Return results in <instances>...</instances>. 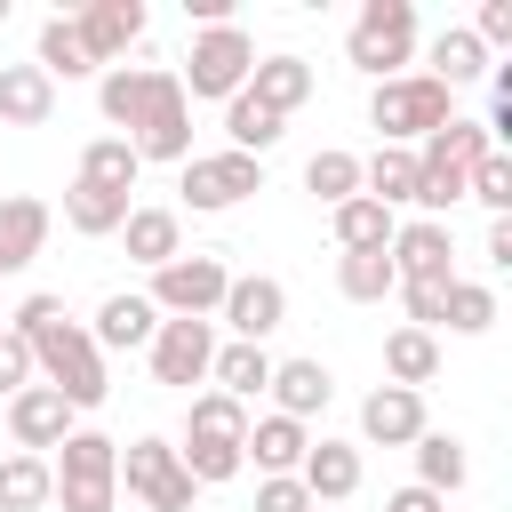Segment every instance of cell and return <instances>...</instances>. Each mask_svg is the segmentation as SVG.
Wrapping results in <instances>:
<instances>
[{"mask_svg": "<svg viewBox=\"0 0 512 512\" xmlns=\"http://www.w3.org/2000/svg\"><path fill=\"white\" fill-rule=\"evenodd\" d=\"M32 376H48V392H64V408L80 416V408H104V352L88 344V328L72 320V312H56L40 336H32Z\"/></svg>", "mask_w": 512, "mask_h": 512, "instance_id": "cell-1", "label": "cell"}, {"mask_svg": "<svg viewBox=\"0 0 512 512\" xmlns=\"http://www.w3.org/2000/svg\"><path fill=\"white\" fill-rule=\"evenodd\" d=\"M456 120V96L432 80V72H400V80H376V96H368V128L384 136V144H400V152H416L432 128H448Z\"/></svg>", "mask_w": 512, "mask_h": 512, "instance_id": "cell-2", "label": "cell"}, {"mask_svg": "<svg viewBox=\"0 0 512 512\" xmlns=\"http://www.w3.org/2000/svg\"><path fill=\"white\" fill-rule=\"evenodd\" d=\"M48 480H56L48 504H64V512H112V496H120V440L72 424L64 448L48 456Z\"/></svg>", "mask_w": 512, "mask_h": 512, "instance_id": "cell-3", "label": "cell"}, {"mask_svg": "<svg viewBox=\"0 0 512 512\" xmlns=\"http://www.w3.org/2000/svg\"><path fill=\"white\" fill-rule=\"evenodd\" d=\"M344 56L368 80H400V64L416 56V0H368L344 32Z\"/></svg>", "mask_w": 512, "mask_h": 512, "instance_id": "cell-4", "label": "cell"}, {"mask_svg": "<svg viewBox=\"0 0 512 512\" xmlns=\"http://www.w3.org/2000/svg\"><path fill=\"white\" fill-rule=\"evenodd\" d=\"M248 72H256L248 32H240V24H208V32H192V56H184L176 88H184V96H216V104H232V96L248 88Z\"/></svg>", "mask_w": 512, "mask_h": 512, "instance_id": "cell-5", "label": "cell"}, {"mask_svg": "<svg viewBox=\"0 0 512 512\" xmlns=\"http://www.w3.org/2000/svg\"><path fill=\"white\" fill-rule=\"evenodd\" d=\"M176 192H184L192 216H224L248 192H264V160H248V152H192L184 176H176Z\"/></svg>", "mask_w": 512, "mask_h": 512, "instance_id": "cell-6", "label": "cell"}, {"mask_svg": "<svg viewBox=\"0 0 512 512\" xmlns=\"http://www.w3.org/2000/svg\"><path fill=\"white\" fill-rule=\"evenodd\" d=\"M224 288H232L224 256H200V248H192V256H176V264L152 272V296H144V304H152L160 320H208V312L224 304Z\"/></svg>", "mask_w": 512, "mask_h": 512, "instance_id": "cell-7", "label": "cell"}, {"mask_svg": "<svg viewBox=\"0 0 512 512\" xmlns=\"http://www.w3.org/2000/svg\"><path fill=\"white\" fill-rule=\"evenodd\" d=\"M120 488L136 504H152V512H192V496H200L192 472L176 464V440H152V432L120 448Z\"/></svg>", "mask_w": 512, "mask_h": 512, "instance_id": "cell-8", "label": "cell"}, {"mask_svg": "<svg viewBox=\"0 0 512 512\" xmlns=\"http://www.w3.org/2000/svg\"><path fill=\"white\" fill-rule=\"evenodd\" d=\"M392 280L400 288H448L456 280V240H448V224H432V216H416V224H392Z\"/></svg>", "mask_w": 512, "mask_h": 512, "instance_id": "cell-9", "label": "cell"}, {"mask_svg": "<svg viewBox=\"0 0 512 512\" xmlns=\"http://www.w3.org/2000/svg\"><path fill=\"white\" fill-rule=\"evenodd\" d=\"M136 160H192V96L176 88V72H160V88H152V104H144V120H136Z\"/></svg>", "mask_w": 512, "mask_h": 512, "instance_id": "cell-10", "label": "cell"}, {"mask_svg": "<svg viewBox=\"0 0 512 512\" xmlns=\"http://www.w3.org/2000/svg\"><path fill=\"white\" fill-rule=\"evenodd\" d=\"M208 360H216V328L208 320H160L152 328V376L160 384L192 392V384H208Z\"/></svg>", "mask_w": 512, "mask_h": 512, "instance_id": "cell-11", "label": "cell"}, {"mask_svg": "<svg viewBox=\"0 0 512 512\" xmlns=\"http://www.w3.org/2000/svg\"><path fill=\"white\" fill-rule=\"evenodd\" d=\"M224 328H232V344H264L280 320H288V288L280 280H264V272H232V288H224Z\"/></svg>", "mask_w": 512, "mask_h": 512, "instance_id": "cell-12", "label": "cell"}, {"mask_svg": "<svg viewBox=\"0 0 512 512\" xmlns=\"http://www.w3.org/2000/svg\"><path fill=\"white\" fill-rule=\"evenodd\" d=\"M8 432H16V448H24V456H56V448H64V432H72V408H64V392H48V384H24V392L8 400Z\"/></svg>", "mask_w": 512, "mask_h": 512, "instance_id": "cell-13", "label": "cell"}, {"mask_svg": "<svg viewBox=\"0 0 512 512\" xmlns=\"http://www.w3.org/2000/svg\"><path fill=\"white\" fill-rule=\"evenodd\" d=\"M72 24H80V40H88L96 64H120V56L144 40V0H88Z\"/></svg>", "mask_w": 512, "mask_h": 512, "instance_id": "cell-14", "label": "cell"}, {"mask_svg": "<svg viewBox=\"0 0 512 512\" xmlns=\"http://www.w3.org/2000/svg\"><path fill=\"white\" fill-rule=\"evenodd\" d=\"M416 432H432V424H424V392L376 384V392L360 400V440H376V448H408Z\"/></svg>", "mask_w": 512, "mask_h": 512, "instance_id": "cell-15", "label": "cell"}, {"mask_svg": "<svg viewBox=\"0 0 512 512\" xmlns=\"http://www.w3.org/2000/svg\"><path fill=\"white\" fill-rule=\"evenodd\" d=\"M272 416H296V424H312L328 400H336V376L320 368V360H272Z\"/></svg>", "mask_w": 512, "mask_h": 512, "instance_id": "cell-16", "label": "cell"}, {"mask_svg": "<svg viewBox=\"0 0 512 512\" xmlns=\"http://www.w3.org/2000/svg\"><path fill=\"white\" fill-rule=\"evenodd\" d=\"M296 480H304L312 512H320V504H344V496L360 488V448H352V440H312L304 464H296Z\"/></svg>", "mask_w": 512, "mask_h": 512, "instance_id": "cell-17", "label": "cell"}, {"mask_svg": "<svg viewBox=\"0 0 512 512\" xmlns=\"http://www.w3.org/2000/svg\"><path fill=\"white\" fill-rule=\"evenodd\" d=\"M160 72H168V64H104V80H96V104H104V120H112L120 136H136V120H144V104H152Z\"/></svg>", "mask_w": 512, "mask_h": 512, "instance_id": "cell-18", "label": "cell"}, {"mask_svg": "<svg viewBox=\"0 0 512 512\" xmlns=\"http://www.w3.org/2000/svg\"><path fill=\"white\" fill-rule=\"evenodd\" d=\"M304 448H312V432H304L296 416H256L248 440H240V456H248L264 480H288V472L304 464Z\"/></svg>", "mask_w": 512, "mask_h": 512, "instance_id": "cell-19", "label": "cell"}, {"mask_svg": "<svg viewBox=\"0 0 512 512\" xmlns=\"http://www.w3.org/2000/svg\"><path fill=\"white\" fill-rule=\"evenodd\" d=\"M152 328H160V312H152L144 296L112 288V296L96 304V328H88V344H96V352H136V344H152Z\"/></svg>", "mask_w": 512, "mask_h": 512, "instance_id": "cell-20", "label": "cell"}, {"mask_svg": "<svg viewBox=\"0 0 512 512\" xmlns=\"http://www.w3.org/2000/svg\"><path fill=\"white\" fill-rule=\"evenodd\" d=\"M0 120L8 128H48L56 120V80L40 64H0Z\"/></svg>", "mask_w": 512, "mask_h": 512, "instance_id": "cell-21", "label": "cell"}, {"mask_svg": "<svg viewBox=\"0 0 512 512\" xmlns=\"http://www.w3.org/2000/svg\"><path fill=\"white\" fill-rule=\"evenodd\" d=\"M40 240H48V200L8 192V200H0V272H24V264L40 256Z\"/></svg>", "mask_w": 512, "mask_h": 512, "instance_id": "cell-22", "label": "cell"}, {"mask_svg": "<svg viewBox=\"0 0 512 512\" xmlns=\"http://www.w3.org/2000/svg\"><path fill=\"white\" fill-rule=\"evenodd\" d=\"M120 240H128V256L136 264H176L184 256V216L176 208H128V224H120Z\"/></svg>", "mask_w": 512, "mask_h": 512, "instance_id": "cell-23", "label": "cell"}, {"mask_svg": "<svg viewBox=\"0 0 512 512\" xmlns=\"http://www.w3.org/2000/svg\"><path fill=\"white\" fill-rule=\"evenodd\" d=\"M272 384V352L264 344H216V360H208V392H224V400H256Z\"/></svg>", "mask_w": 512, "mask_h": 512, "instance_id": "cell-24", "label": "cell"}, {"mask_svg": "<svg viewBox=\"0 0 512 512\" xmlns=\"http://www.w3.org/2000/svg\"><path fill=\"white\" fill-rule=\"evenodd\" d=\"M360 192H368L376 208H416V152L376 144V152L360 160Z\"/></svg>", "mask_w": 512, "mask_h": 512, "instance_id": "cell-25", "label": "cell"}, {"mask_svg": "<svg viewBox=\"0 0 512 512\" xmlns=\"http://www.w3.org/2000/svg\"><path fill=\"white\" fill-rule=\"evenodd\" d=\"M32 64H40L48 80H88V72H104V64L88 56V40H80V24H72V16H48V24H40Z\"/></svg>", "mask_w": 512, "mask_h": 512, "instance_id": "cell-26", "label": "cell"}, {"mask_svg": "<svg viewBox=\"0 0 512 512\" xmlns=\"http://www.w3.org/2000/svg\"><path fill=\"white\" fill-rule=\"evenodd\" d=\"M248 96H256L264 112H280V120H288V112L312 96V64H304V56H264V64L248 72Z\"/></svg>", "mask_w": 512, "mask_h": 512, "instance_id": "cell-27", "label": "cell"}, {"mask_svg": "<svg viewBox=\"0 0 512 512\" xmlns=\"http://www.w3.org/2000/svg\"><path fill=\"white\" fill-rule=\"evenodd\" d=\"M64 224H72L80 240H104V232L128 224V192H104V184L72 176V192H64Z\"/></svg>", "mask_w": 512, "mask_h": 512, "instance_id": "cell-28", "label": "cell"}, {"mask_svg": "<svg viewBox=\"0 0 512 512\" xmlns=\"http://www.w3.org/2000/svg\"><path fill=\"white\" fill-rule=\"evenodd\" d=\"M384 376H392L400 392H424V384L440 376V336H424V328H392V336H384Z\"/></svg>", "mask_w": 512, "mask_h": 512, "instance_id": "cell-29", "label": "cell"}, {"mask_svg": "<svg viewBox=\"0 0 512 512\" xmlns=\"http://www.w3.org/2000/svg\"><path fill=\"white\" fill-rule=\"evenodd\" d=\"M408 448H416V488H432V496H448V488H464V472H472V456H464V440H456V432H416Z\"/></svg>", "mask_w": 512, "mask_h": 512, "instance_id": "cell-30", "label": "cell"}, {"mask_svg": "<svg viewBox=\"0 0 512 512\" xmlns=\"http://www.w3.org/2000/svg\"><path fill=\"white\" fill-rule=\"evenodd\" d=\"M432 80L456 96V88H472V80H488V48L464 32V24H448L440 40H432Z\"/></svg>", "mask_w": 512, "mask_h": 512, "instance_id": "cell-31", "label": "cell"}, {"mask_svg": "<svg viewBox=\"0 0 512 512\" xmlns=\"http://www.w3.org/2000/svg\"><path fill=\"white\" fill-rule=\"evenodd\" d=\"M336 288H344L352 304H384L400 280H392V256H384V248H336Z\"/></svg>", "mask_w": 512, "mask_h": 512, "instance_id": "cell-32", "label": "cell"}, {"mask_svg": "<svg viewBox=\"0 0 512 512\" xmlns=\"http://www.w3.org/2000/svg\"><path fill=\"white\" fill-rule=\"evenodd\" d=\"M280 128H288V120H280V112H264L248 88L224 104V136H232L224 152H248V160H256V152H272V144H280Z\"/></svg>", "mask_w": 512, "mask_h": 512, "instance_id": "cell-33", "label": "cell"}, {"mask_svg": "<svg viewBox=\"0 0 512 512\" xmlns=\"http://www.w3.org/2000/svg\"><path fill=\"white\" fill-rule=\"evenodd\" d=\"M56 496V480H48V456H0V512H40Z\"/></svg>", "mask_w": 512, "mask_h": 512, "instance_id": "cell-34", "label": "cell"}, {"mask_svg": "<svg viewBox=\"0 0 512 512\" xmlns=\"http://www.w3.org/2000/svg\"><path fill=\"white\" fill-rule=\"evenodd\" d=\"M328 224H336V248H392V208H376L368 192L328 208Z\"/></svg>", "mask_w": 512, "mask_h": 512, "instance_id": "cell-35", "label": "cell"}, {"mask_svg": "<svg viewBox=\"0 0 512 512\" xmlns=\"http://www.w3.org/2000/svg\"><path fill=\"white\" fill-rule=\"evenodd\" d=\"M304 192L328 200V208H344V200L360 192V152H336V144L312 152V160H304Z\"/></svg>", "mask_w": 512, "mask_h": 512, "instance_id": "cell-36", "label": "cell"}, {"mask_svg": "<svg viewBox=\"0 0 512 512\" xmlns=\"http://www.w3.org/2000/svg\"><path fill=\"white\" fill-rule=\"evenodd\" d=\"M440 328H456V336L496 328V288H488V280H448V296H440Z\"/></svg>", "mask_w": 512, "mask_h": 512, "instance_id": "cell-37", "label": "cell"}, {"mask_svg": "<svg viewBox=\"0 0 512 512\" xmlns=\"http://www.w3.org/2000/svg\"><path fill=\"white\" fill-rule=\"evenodd\" d=\"M176 464L192 472V488H224V480H240V472H248L240 440H184V448H176Z\"/></svg>", "mask_w": 512, "mask_h": 512, "instance_id": "cell-38", "label": "cell"}, {"mask_svg": "<svg viewBox=\"0 0 512 512\" xmlns=\"http://www.w3.org/2000/svg\"><path fill=\"white\" fill-rule=\"evenodd\" d=\"M136 168H144V160H136V144H128V136H96V144L80 152V176H88V184H104V192H128V184H136Z\"/></svg>", "mask_w": 512, "mask_h": 512, "instance_id": "cell-39", "label": "cell"}, {"mask_svg": "<svg viewBox=\"0 0 512 512\" xmlns=\"http://www.w3.org/2000/svg\"><path fill=\"white\" fill-rule=\"evenodd\" d=\"M184 440H248V408H240V400H224V392H192Z\"/></svg>", "mask_w": 512, "mask_h": 512, "instance_id": "cell-40", "label": "cell"}, {"mask_svg": "<svg viewBox=\"0 0 512 512\" xmlns=\"http://www.w3.org/2000/svg\"><path fill=\"white\" fill-rule=\"evenodd\" d=\"M464 200H480L488 216H512V160H504V152L472 160V176H464Z\"/></svg>", "mask_w": 512, "mask_h": 512, "instance_id": "cell-41", "label": "cell"}, {"mask_svg": "<svg viewBox=\"0 0 512 512\" xmlns=\"http://www.w3.org/2000/svg\"><path fill=\"white\" fill-rule=\"evenodd\" d=\"M24 384H32V344H24V336H8V328H0V400H16V392H24Z\"/></svg>", "mask_w": 512, "mask_h": 512, "instance_id": "cell-42", "label": "cell"}, {"mask_svg": "<svg viewBox=\"0 0 512 512\" xmlns=\"http://www.w3.org/2000/svg\"><path fill=\"white\" fill-rule=\"evenodd\" d=\"M480 48H512V0H480V16L464 24Z\"/></svg>", "mask_w": 512, "mask_h": 512, "instance_id": "cell-43", "label": "cell"}, {"mask_svg": "<svg viewBox=\"0 0 512 512\" xmlns=\"http://www.w3.org/2000/svg\"><path fill=\"white\" fill-rule=\"evenodd\" d=\"M256 512H312V496H304L296 472L288 480H256Z\"/></svg>", "mask_w": 512, "mask_h": 512, "instance_id": "cell-44", "label": "cell"}, {"mask_svg": "<svg viewBox=\"0 0 512 512\" xmlns=\"http://www.w3.org/2000/svg\"><path fill=\"white\" fill-rule=\"evenodd\" d=\"M496 272H512V216H488V248H480Z\"/></svg>", "mask_w": 512, "mask_h": 512, "instance_id": "cell-45", "label": "cell"}, {"mask_svg": "<svg viewBox=\"0 0 512 512\" xmlns=\"http://www.w3.org/2000/svg\"><path fill=\"white\" fill-rule=\"evenodd\" d=\"M384 512H448V496H432V488H400Z\"/></svg>", "mask_w": 512, "mask_h": 512, "instance_id": "cell-46", "label": "cell"}, {"mask_svg": "<svg viewBox=\"0 0 512 512\" xmlns=\"http://www.w3.org/2000/svg\"><path fill=\"white\" fill-rule=\"evenodd\" d=\"M0 24H8V0H0Z\"/></svg>", "mask_w": 512, "mask_h": 512, "instance_id": "cell-47", "label": "cell"}]
</instances>
